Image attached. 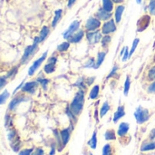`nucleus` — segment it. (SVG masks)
Returning <instances> with one entry per match:
<instances>
[{
  "mask_svg": "<svg viewBox=\"0 0 155 155\" xmlns=\"http://www.w3.org/2000/svg\"><path fill=\"white\" fill-rule=\"evenodd\" d=\"M84 91L83 89H79V91L75 94L71 105L70 110L74 114V115H79L84 108Z\"/></svg>",
  "mask_w": 155,
  "mask_h": 155,
  "instance_id": "1",
  "label": "nucleus"
},
{
  "mask_svg": "<svg viewBox=\"0 0 155 155\" xmlns=\"http://www.w3.org/2000/svg\"><path fill=\"white\" fill-rule=\"evenodd\" d=\"M40 43V40H39V36L35 37V41H34V44L27 46L25 49V52H24V54L22 56V59H21V64H25L27 63L33 56L34 54H35V52L37 51V47H38V44Z\"/></svg>",
  "mask_w": 155,
  "mask_h": 155,
  "instance_id": "2",
  "label": "nucleus"
},
{
  "mask_svg": "<svg viewBox=\"0 0 155 155\" xmlns=\"http://www.w3.org/2000/svg\"><path fill=\"white\" fill-rule=\"evenodd\" d=\"M134 116H135V119H136V122L137 124H143V123L147 122L150 118V113L147 109L145 108H143L142 106H139L135 113H134Z\"/></svg>",
  "mask_w": 155,
  "mask_h": 155,
  "instance_id": "3",
  "label": "nucleus"
},
{
  "mask_svg": "<svg viewBox=\"0 0 155 155\" xmlns=\"http://www.w3.org/2000/svg\"><path fill=\"white\" fill-rule=\"evenodd\" d=\"M103 36H102V32L96 30V31H93V32H88L86 34V40L88 41V43L90 45H95L98 42H100L102 40Z\"/></svg>",
  "mask_w": 155,
  "mask_h": 155,
  "instance_id": "4",
  "label": "nucleus"
},
{
  "mask_svg": "<svg viewBox=\"0 0 155 155\" xmlns=\"http://www.w3.org/2000/svg\"><path fill=\"white\" fill-rule=\"evenodd\" d=\"M101 26V21L95 17H90L85 23V29L88 32L96 31Z\"/></svg>",
  "mask_w": 155,
  "mask_h": 155,
  "instance_id": "5",
  "label": "nucleus"
},
{
  "mask_svg": "<svg viewBox=\"0 0 155 155\" xmlns=\"http://www.w3.org/2000/svg\"><path fill=\"white\" fill-rule=\"evenodd\" d=\"M115 31H116V25H115V20L114 19H110L106 21L102 27V34L104 35H107Z\"/></svg>",
  "mask_w": 155,
  "mask_h": 155,
  "instance_id": "6",
  "label": "nucleus"
},
{
  "mask_svg": "<svg viewBox=\"0 0 155 155\" xmlns=\"http://www.w3.org/2000/svg\"><path fill=\"white\" fill-rule=\"evenodd\" d=\"M150 23H151V16L148 15H143L137 22V31L143 32L149 26Z\"/></svg>",
  "mask_w": 155,
  "mask_h": 155,
  "instance_id": "7",
  "label": "nucleus"
},
{
  "mask_svg": "<svg viewBox=\"0 0 155 155\" xmlns=\"http://www.w3.org/2000/svg\"><path fill=\"white\" fill-rule=\"evenodd\" d=\"M46 56H47V52H45V54L40 57L38 58L36 61L34 62V64L31 65V67H29V70H28V75H33L35 71L40 67V65L43 64V62L46 59Z\"/></svg>",
  "mask_w": 155,
  "mask_h": 155,
  "instance_id": "8",
  "label": "nucleus"
},
{
  "mask_svg": "<svg viewBox=\"0 0 155 155\" xmlns=\"http://www.w3.org/2000/svg\"><path fill=\"white\" fill-rule=\"evenodd\" d=\"M57 63V58L52 56L48 59V63L44 66V71L45 74H52L55 71V64Z\"/></svg>",
  "mask_w": 155,
  "mask_h": 155,
  "instance_id": "9",
  "label": "nucleus"
},
{
  "mask_svg": "<svg viewBox=\"0 0 155 155\" xmlns=\"http://www.w3.org/2000/svg\"><path fill=\"white\" fill-rule=\"evenodd\" d=\"M79 26H80V22L77 21V20L74 21V22L70 25V26L68 27V29L64 32V39H68L73 34H74V33L78 30Z\"/></svg>",
  "mask_w": 155,
  "mask_h": 155,
  "instance_id": "10",
  "label": "nucleus"
},
{
  "mask_svg": "<svg viewBox=\"0 0 155 155\" xmlns=\"http://www.w3.org/2000/svg\"><path fill=\"white\" fill-rule=\"evenodd\" d=\"M84 30H77L74 34H73L67 40L70 44H76L79 43L80 41H82V39L84 38Z\"/></svg>",
  "mask_w": 155,
  "mask_h": 155,
  "instance_id": "11",
  "label": "nucleus"
},
{
  "mask_svg": "<svg viewBox=\"0 0 155 155\" xmlns=\"http://www.w3.org/2000/svg\"><path fill=\"white\" fill-rule=\"evenodd\" d=\"M38 82L37 81H32V82H28L26 84H25L22 87V92H25V93H34L35 88L37 87L38 85Z\"/></svg>",
  "mask_w": 155,
  "mask_h": 155,
  "instance_id": "12",
  "label": "nucleus"
},
{
  "mask_svg": "<svg viewBox=\"0 0 155 155\" xmlns=\"http://www.w3.org/2000/svg\"><path fill=\"white\" fill-rule=\"evenodd\" d=\"M96 16L99 20H103V21H108L111 19L112 17V12H107L106 10H104V8H100L98 10V12L96 13Z\"/></svg>",
  "mask_w": 155,
  "mask_h": 155,
  "instance_id": "13",
  "label": "nucleus"
},
{
  "mask_svg": "<svg viewBox=\"0 0 155 155\" xmlns=\"http://www.w3.org/2000/svg\"><path fill=\"white\" fill-rule=\"evenodd\" d=\"M23 101H25V95H21V94L16 95V96L10 102L9 106H8L9 110H15V109L17 107V105H18L19 104H21Z\"/></svg>",
  "mask_w": 155,
  "mask_h": 155,
  "instance_id": "14",
  "label": "nucleus"
},
{
  "mask_svg": "<svg viewBox=\"0 0 155 155\" xmlns=\"http://www.w3.org/2000/svg\"><path fill=\"white\" fill-rule=\"evenodd\" d=\"M124 115H125V108H124V105H119L118 108H117V111L115 112L114 116V123H117Z\"/></svg>",
  "mask_w": 155,
  "mask_h": 155,
  "instance_id": "15",
  "label": "nucleus"
},
{
  "mask_svg": "<svg viewBox=\"0 0 155 155\" xmlns=\"http://www.w3.org/2000/svg\"><path fill=\"white\" fill-rule=\"evenodd\" d=\"M61 134V141H62V145L65 146L67 144V143L69 142L70 139V135H71V132L69 129H64L61 131L60 133Z\"/></svg>",
  "mask_w": 155,
  "mask_h": 155,
  "instance_id": "16",
  "label": "nucleus"
},
{
  "mask_svg": "<svg viewBox=\"0 0 155 155\" xmlns=\"http://www.w3.org/2000/svg\"><path fill=\"white\" fill-rule=\"evenodd\" d=\"M129 127L130 126H129V124L127 123H122L120 124L119 128H118V131H117L118 136L119 137H124L127 134L128 131H129Z\"/></svg>",
  "mask_w": 155,
  "mask_h": 155,
  "instance_id": "17",
  "label": "nucleus"
},
{
  "mask_svg": "<svg viewBox=\"0 0 155 155\" xmlns=\"http://www.w3.org/2000/svg\"><path fill=\"white\" fill-rule=\"evenodd\" d=\"M124 5H118L115 9V14H114V17H115V22L118 24L121 22V19H122V15L124 14Z\"/></svg>",
  "mask_w": 155,
  "mask_h": 155,
  "instance_id": "18",
  "label": "nucleus"
},
{
  "mask_svg": "<svg viewBox=\"0 0 155 155\" xmlns=\"http://www.w3.org/2000/svg\"><path fill=\"white\" fill-rule=\"evenodd\" d=\"M99 91H100V86H99V85H94V86H93V88L91 89L90 94H89V98L92 99V100L96 99V98L98 97Z\"/></svg>",
  "mask_w": 155,
  "mask_h": 155,
  "instance_id": "19",
  "label": "nucleus"
},
{
  "mask_svg": "<svg viewBox=\"0 0 155 155\" xmlns=\"http://www.w3.org/2000/svg\"><path fill=\"white\" fill-rule=\"evenodd\" d=\"M105 55H106V53H105V52H99V53H98L97 60H96V64H95V69L99 68V67L102 65V64H103L104 61Z\"/></svg>",
  "mask_w": 155,
  "mask_h": 155,
  "instance_id": "20",
  "label": "nucleus"
},
{
  "mask_svg": "<svg viewBox=\"0 0 155 155\" xmlns=\"http://www.w3.org/2000/svg\"><path fill=\"white\" fill-rule=\"evenodd\" d=\"M103 8L107 12H112L114 9V1L113 0H103Z\"/></svg>",
  "mask_w": 155,
  "mask_h": 155,
  "instance_id": "21",
  "label": "nucleus"
},
{
  "mask_svg": "<svg viewBox=\"0 0 155 155\" xmlns=\"http://www.w3.org/2000/svg\"><path fill=\"white\" fill-rule=\"evenodd\" d=\"M102 155H114V149L113 148L112 144L107 143L104 146Z\"/></svg>",
  "mask_w": 155,
  "mask_h": 155,
  "instance_id": "22",
  "label": "nucleus"
},
{
  "mask_svg": "<svg viewBox=\"0 0 155 155\" xmlns=\"http://www.w3.org/2000/svg\"><path fill=\"white\" fill-rule=\"evenodd\" d=\"M88 145L92 149H96V145H97V130H94L91 140L88 142Z\"/></svg>",
  "mask_w": 155,
  "mask_h": 155,
  "instance_id": "23",
  "label": "nucleus"
},
{
  "mask_svg": "<svg viewBox=\"0 0 155 155\" xmlns=\"http://www.w3.org/2000/svg\"><path fill=\"white\" fill-rule=\"evenodd\" d=\"M104 137H105V140H107V141L115 140V139H116V134H115V131H114V130H113V129H108V130L105 132Z\"/></svg>",
  "mask_w": 155,
  "mask_h": 155,
  "instance_id": "24",
  "label": "nucleus"
},
{
  "mask_svg": "<svg viewBox=\"0 0 155 155\" xmlns=\"http://www.w3.org/2000/svg\"><path fill=\"white\" fill-rule=\"evenodd\" d=\"M49 32H50V30H49V28H48L47 26H44V27L42 28V30H41V32H40V35H39L40 43L43 42V41L47 37V35H49Z\"/></svg>",
  "mask_w": 155,
  "mask_h": 155,
  "instance_id": "25",
  "label": "nucleus"
},
{
  "mask_svg": "<svg viewBox=\"0 0 155 155\" xmlns=\"http://www.w3.org/2000/svg\"><path fill=\"white\" fill-rule=\"evenodd\" d=\"M109 110H110V104H108V102H104L100 109V117L103 118L109 112Z\"/></svg>",
  "mask_w": 155,
  "mask_h": 155,
  "instance_id": "26",
  "label": "nucleus"
},
{
  "mask_svg": "<svg viewBox=\"0 0 155 155\" xmlns=\"http://www.w3.org/2000/svg\"><path fill=\"white\" fill-rule=\"evenodd\" d=\"M61 16H62V10H61V9L56 10V11H55L54 17V20H53V23H52V26H53V27H55V25H56L58 24V22L60 21Z\"/></svg>",
  "mask_w": 155,
  "mask_h": 155,
  "instance_id": "27",
  "label": "nucleus"
},
{
  "mask_svg": "<svg viewBox=\"0 0 155 155\" xmlns=\"http://www.w3.org/2000/svg\"><path fill=\"white\" fill-rule=\"evenodd\" d=\"M130 87H131V78L129 75L126 76V80H125V83H124V94L125 96L128 95V93H129V90H130Z\"/></svg>",
  "mask_w": 155,
  "mask_h": 155,
  "instance_id": "28",
  "label": "nucleus"
},
{
  "mask_svg": "<svg viewBox=\"0 0 155 155\" xmlns=\"http://www.w3.org/2000/svg\"><path fill=\"white\" fill-rule=\"evenodd\" d=\"M69 47H70V43L69 42H64L57 46V51L60 53H64V52L67 51Z\"/></svg>",
  "mask_w": 155,
  "mask_h": 155,
  "instance_id": "29",
  "label": "nucleus"
},
{
  "mask_svg": "<svg viewBox=\"0 0 155 155\" xmlns=\"http://www.w3.org/2000/svg\"><path fill=\"white\" fill-rule=\"evenodd\" d=\"M155 149V143H145L141 147L142 152H146V151H151Z\"/></svg>",
  "mask_w": 155,
  "mask_h": 155,
  "instance_id": "30",
  "label": "nucleus"
},
{
  "mask_svg": "<svg viewBox=\"0 0 155 155\" xmlns=\"http://www.w3.org/2000/svg\"><path fill=\"white\" fill-rule=\"evenodd\" d=\"M101 42H102V46H103L104 48H107L108 45H109V44L111 43V36H110L109 35H104V36L102 38Z\"/></svg>",
  "mask_w": 155,
  "mask_h": 155,
  "instance_id": "31",
  "label": "nucleus"
},
{
  "mask_svg": "<svg viewBox=\"0 0 155 155\" xmlns=\"http://www.w3.org/2000/svg\"><path fill=\"white\" fill-rule=\"evenodd\" d=\"M139 42H140V40H139L138 38L134 39V43H133V45H132V49H131L130 52H129V58H131V56L134 54V51H135L136 48H137V45H138Z\"/></svg>",
  "mask_w": 155,
  "mask_h": 155,
  "instance_id": "32",
  "label": "nucleus"
},
{
  "mask_svg": "<svg viewBox=\"0 0 155 155\" xmlns=\"http://www.w3.org/2000/svg\"><path fill=\"white\" fill-rule=\"evenodd\" d=\"M95 64H96V61L94 58H90L89 60H87L86 64H84L85 68H95Z\"/></svg>",
  "mask_w": 155,
  "mask_h": 155,
  "instance_id": "33",
  "label": "nucleus"
},
{
  "mask_svg": "<svg viewBox=\"0 0 155 155\" xmlns=\"http://www.w3.org/2000/svg\"><path fill=\"white\" fill-rule=\"evenodd\" d=\"M9 93L6 91V90H5L2 94H1V95H0V104H5V102L7 100V98L9 97Z\"/></svg>",
  "mask_w": 155,
  "mask_h": 155,
  "instance_id": "34",
  "label": "nucleus"
},
{
  "mask_svg": "<svg viewBox=\"0 0 155 155\" xmlns=\"http://www.w3.org/2000/svg\"><path fill=\"white\" fill-rule=\"evenodd\" d=\"M36 81H37L39 84H42V86H43V88H44L45 90H46L47 84H49V80H47V79H45V78H38Z\"/></svg>",
  "mask_w": 155,
  "mask_h": 155,
  "instance_id": "35",
  "label": "nucleus"
},
{
  "mask_svg": "<svg viewBox=\"0 0 155 155\" xmlns=\"http://www.w3.org/2000/svg\"><path fill=\"white\" fill-rule=\"evenodd\" d=\"M148 78H149V80H151V81L155 80V65L154 66H153V67L149 70V72H148Z\"/></svg>",
  "mask_w": 155,
  "mask_h": 155,
  "instance_id": "36",
  "label": "nucleus"
},
{
  "mask_svg": "<svg viewBox=\"0 0 155 155\" xmlns=\"http://www.w3.org/2000/svg\"><path fill=\"white\" fill-rule=\"evenodd\" d=\"M16 73H17V67H14V68H12V69L7 73V74H6V78H13L14 76H15Z\"/></svg>",
  "mask_w": 155,
  "mask_h": 155,
  "instance_id": "37",
  "label": "nucleus"
},
{
  "mask_svg": "<svg viewBox=\"0 0 155 155\" xmlns=\"http://www.w3.org/2000/svg\"><path fill=\"white\" fill-rule=\"evenodd\" d=\"M149 11L151 15H155V0H151L149 4Z\"/></svg>",
  "mask_w": 155,
  "mask_h": 155,
  "instance_id": "38",
  "label": "nucleus"
},
{
  "mask_svg": "<svg viewBox=\"0 0 155 155\" xmlns=\"http://www.w3.org/2000/svg\"><path fill=\"white\" fill-rule=\"evenodd\" d=\"M118 69H119V67H118V65L116 64V65H114V68H113V70L111 71V73L107 75V77H106V79H109V78H111V77H113V76H114L116 74H117V71H118Z\"/></svg>",
  "mask_w": 155,
  "mask_h": 155,
  "instance_id": "39",
  "label": "nucleus"
},
{
  "mask_svg": "<svg viewBox=\"0 0 155 155\" xmlns=\"http://www.w3.org/2000/svg\"><path fill=\"white\" fill-rule=\"evenodd\" d=\"M33 151H34V148L22 150V151L19 153V155H32V153H33Z\"/></svg>",
  "mask_w": 155,
  "mask_h": 155,
  "instance_id": "40",
  "label": "nucleus"
},
{
  "mask_svg": "<svg viewBox=\"0 0 155 155\" xmlns=\"http://www.w3.org/2000/svg\"><path fill=\"white\" fill-rule=\"evenodd\" d=\"M128 58H129V51H128V47H126V48H125V51H124V54H123L122 61H123V62H125V61H127Z\"/></svg>",
  "mask_w": 155,
  "mask_h": 155,
  "instance_id": "41",
  "label": "nucleus"
},
{
  "mask_svg": "<svg viewBox=\"0 0 155 155\" xmlns=\"http://www.w3.org/2000/svg\"><path fill=\"white\" fill-rule=\"evenodd\" d=\"M0 88H3L6 84H7V78L6 76H2L1 79H0Z\"/></svg>",
  "mask_w": 155,
  "mask_h": 155,
  "instance_id": "42",
  "label": "nucleus"
},
{
  "mask_svg": "<svg viewBox=\"0 0 155 155\" xmlns=\"http://www.w3.org/2000/svg\"><path fill=\"white\" fill-rule=\"evenodd\" d=\"M32 155H45V151L42 148H37L35 153H33Z\"/></svg>",
  "mask_w": 155,
  "mask_h": 155,
  "instance_id": "43",
  "label": "nucleus"
},
{
  "mask_svg": "<svg viewBox=\"0 0 155 155\" xmlns=\"http://www.w3.org/2000/svg\"><path fill=\"white\" fill-rule=\"evenodd\" d=\"M148 92L151 94H155V82L151 84L148 87Z\"/></svg>",
  "mask_w": 155,
  "mask_h": 155,
  "instance_id": "44",
  "label": "nucleus"
},
{
  "mask_svg": "<svg viewBox=\"0 0 155 155\" xmlns=\"http://www.w3.org/2000/svg\"><path fill=\"white\" fill-rule=\"evenodd\" d=\"M76 0H69L68 1V7H72V5L75 3Z\"/></svg>",
  "mask_w": 155,
  "mask_h": 155,
  "instance_id": "45",
  "label": "nucleus"
},
{
  "mask_svg": "<svg viewBox=\"0 0 155 155\" xmlns=\"http://www.w3.org/2000/svg\"><path fill=\"white\" fill-rule=\"evenodd\" d=\"M150 137H151V139H155V129H153V130L151 132Z\"/></svg>",
  "mask_w": 155,
  "mask_h": 155,
  "instance_id": "46",
  "label": "nucleus"
},
{
  "mask_svg": "<svg viewBox=\"0 0 155 155\" xmlns=\"http://www.w3.org/2000/svg\"><path fill=\"white\" fill-rule=\"evenodd\" d=\"M113 1H114V3H116V4H120V3L124 2V0H113Z\"/></svg>",
  "mask_w": 155,
  "mask_h": 155,
  "instance_id": "47",
  "label": "nucleus"
},
{
  "mask_svg": "<svg viewBox=\"0 0 155 155\" xmlns=\"http://www.w3.org/2000/svg\"><path fill=\"white\" fill-rule=\"evenodd\" d=\"M54 147L53 146V149H52V151L50 152V153H49V155H54Z\"/></svg>",
  "mask_w": 155,
  "mask_h": 155,
  "instance_id": "48",
  "label": "nucleus"
},
{
  "mask_svg": "<svg viewBox=\"0 0 155 155\" xmlns=\"http://www.w3.org/2000/svg\"><path fill=\"white\" fill-rule=\"evenodd\" d=\"M136 2H137L138 4H141V3H142V0H136Z\"/></svg>",
  "mask_w": 155,
  "mask_h": 155,
  "instance_id": "49",
  "label": "nucleus"
},
{
  "mask_svg": "<svg viewBox=\"0 0 155 155\" xmlns=\"http://www.w3.org/2000/svg\"><path fill=\"white\" fill-rule=\"evenodd\" d=\"M154 61H155V57H154Z\"/></svg>",
  "mask_w": 155,
  "mask_h": 155,
  "instance_id": "50",
  "label": "nucleus"
},
{
  "mask_svg": "<svg viewBox=\"0 0 155 155\" xmlns=\"http://www.w3.org/2000/svg\"><path fill=\"white\" fill-rule=\"evenodd\" d=\"M90 155H93V154H90Z\"/></svg>",
  "mask_w": 155,
  "mask_h": 155,
  "instance_id": "51",
  "label": "nucleus"
}]
</instances>
